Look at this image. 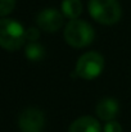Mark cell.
<instances>
[{
    "label": "cell",
    "instance_id": "cell-9",
    "mask_svg": "<svg viewBox=\"0 0 131 132\" xmlns=\"http://www.w3.org/2000/svg\"><path fill=\"white\" fill-rule=\"evenodd\" d=\"M60 12L68 19H76L82 13L81 0H63L60 5Z\"/></svg>",
    "mask_w": 131,
    "mask_h": 132
},
{
    "label": "cell",
    "instance_id": "cell-1",
    "mask_svg": "<svg viewBox=\"0 0 131 132\" xmlns=\"http://www.w3.org/2000/svg\"><path fill=\"white\" fill-rule=\"evenodd\" d=\"M64 40L66 43L76 49L86 47L94 41L95 31L94 27L84 19H70L64 27Z\"/></svg>",
    "mask_w": 131,
    "mask_h": 132
},
{
    "label": "cell",
    "instance_id": "cell-13",
    "mask_svg": "<svg viewBox=\"0 0 131 132\" xmlns=\"http://www.w3.org/2000/svg\"><path fill=\"white\" fill-rule=\"evenodd\" d=\"M104 132H122V126L117 121H108L104 126Z\"/></svg>",
    "mask_w": 131,
    "mask_h": 132
},
{
    "label": "cell",
    "instance_id": "cell-4",
    "mask_svg": "<svg viewBox=\"0 0 131 132\" xmlns=\"http://www.w3.org/2000/svg\"><path fill=\"white\" fill-rule=\"evenodd\" d=\"M104 69V58L98 51L84 53L76 63V73L80 78L91 81L102 75Z\"/></svg>",
    "mask_w": 131,
    "mask_h": 132
},
{
    "label": "cell",
    "instance_id": "cell-10",
    "mask_svg": "<svg viewBox=\"0 0 131 132\" xmlns=\"http://www.w3.org/2000/svg\"><path fill=\"white\" fill-rule=\"evenodd\" d=\"M25 55L30 62H40L43 60L46 55V50L44 47V45L39 44L36 41L30 43L26 45L25 47Z\"/></svg>",
    "mask_w": 131,
    "mask_h": 132
},
{
    "label": "cell",
    "instance_id": "cell-8",
    "mask_svg": "<svg viewBox=\"0 0 131 132\" xmlns=\"http://www.w3.org/2000/svg\"><path fill=\"white\" fill-rule=\"evenodd\" d=\"M67 132H102V126L96 118L91 116H82L70 125Z\"/></svg>",
    "mask_w": 131,
    "mask_h": 132
},
{
    "label": "cell",
    "instance_id": "cell-5",
    "mask_svg": "<svg viewBox=\"0 0 131 132\" xmlns=\"http://www.w3.org/2000/svg\"><path fill=\"white\" fill-rule=\"evenodd\" d=\"M21 132H41L45 126V116L37 108H26L18 118Z\"/></svg>",
    "mask_w": 131,
    "mask_h": 132
},
{
    "label": "cell",
    "instance_id": "cell-7",
    "mask_svg": "<svg viewBox=\"0 0 131 132\" xmlns=\"http://www.w3.org/2000/svg\"><path fill=\"white\" fill-rule=\"evenodd\" d=\"M120 112V104L114 97H104L102 99L95 108V113L102 121H113Z\"/></svg>",
    "mask_w": 131,
    "mask_h": 132
},
{
    "label": "cell",
    "instance_id": "cell-11",
    "mask_svg": "<svg viewBox=\"0 0 131 132\" xmlns=\"http://www.w3.org/2000/svg\"><path fill=\"white\" fill-rule=\"evenodd\" d=\"M16 0H0V17H5L13 12Z\"/></svg>",
    "mask_w": 131,
    "mask_h": 132
},
{
    "label": "cell",
    "instance_id": "cell-12",
    "mask_svg": "<svg viewBox=\"0 0 131 132\" xmlns=\"http://www.w3.org/2000/svg\"><path fill=\"white\" fill-rule=\"evenodd\" d=\"M39 37H40V30L37 27H30L26 30V40H28L30 43L37 41Z\"/></svg>",
    "mask_w": 131,
    "mask_h": 132
},
{
    "label": "cell",
    "instance_id": "cell-2",
    "mask_svg": "<svg viewBox=\"0 0 131 132\" xmlns=\"http://www.w3.org/2000/svg\"><path fill=\"white\" fill-rule=\"evenodd\" d=\"M26 41V30L16 19H0V46L8 51L19 50Z\"/></svg>",
    "mask_w": 131,
    "mask_h": 132
},
{
    "label": "cell",
    "instance_id": "cell-6",
    "mask_svg": "<svg viewBox=\"0 0 131 132\" xmlns=\"http://www.w3.org/2000/svg\"><path fill=\"white\" fill-rule=\"evenodd\" d=\"M63 13L55 8H45L36 17L37 27L45 32H57L63 26Z\"/></svg>",
    "mask_w": 131,
    "mask_h": 132
},
{
    "label": "cell",
    "instance_id": "cell-3",
    "mask_svg": "<svg viewBox=\"0 0 131 132\" xmlns=\"http://www.w3.org/2000/svg\"><path fill=\"white\" fill-rule=\"evenodd\" d=\"M87 10L94 21L107 26L117 23L122 17L118 0H89Z\"/></svg>",
    "mask_w": 131,
    "mask_h": 132
}]
</instances>
